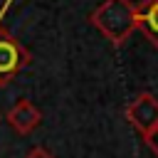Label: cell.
<instances>
[{"mask_svg": "<svg viewBox=\"0 0 158 158\" xmlns=\"http://www.w3.org/2000/svg\"><path fill=\"white\" fill-rule=\"evenodd\" d=\"M89 20L111 44L118 47L136 30V5L131 0H104Z\"/></svg>", "mask_w": 158, "mask_h": 158, "instance_id": "obj_1", "label": "cell"}, {"mask_svg": "<svg viewBox=\"0 0 158 158\" xmlns=\"http://www.w3.org/2000/svg\"><path fill=\"white\" fill-rule=\"evenodd\" d=\"M27 64L30 52L22 47V42L7 30H0V86L12 81Z\"/></svg>", "mask_w": 158, "mask_h": 158, "instance_id": "obj_2", "label": "cell"}, {"mask_svg": "<svg viewBox=\"0 0 158 158\" xmlns=\"http://www.w3.org/2000/svg\"><path fill=\"white\" fill-rule=\"evenodd\" d=\"M126 118L141 136H146L148 131H153L158 126V99L148 91L138 94L126 106Z\"/></svg>", "mask_w": 158, "mask_h": 158, "instance_id": "obj_3", "label": "cell"}, {"mask_svg": "<svg viewBox=\"0 0 158 158\" xmlns=\"http://www.w3.org/2000/svg\"><path fill=\"white\" fill-rule=\"evenodd\" d=\"M5 121H7L17 133L27 136V133H32V131L40 126L42 114H40V109H37L30 99H17V101H15V106L5 114Z\"/></svg>", "mask_w": 158, "mask_h": 158, "instance_id": "obj_4", "label": "cell"}, {"mask_svg": "<svg viewBox=\"0 0 158 158\" xmlns=\"http://www.w3.org/2000/svg\"><path fill=\"white\" fill-rule=\"evenodd\" d=\"M136 30H141L158 49V0H141L136 5Z\"/></svg>", "mask_w": 158, "mask_h": 158, "instance_id": "obj_5", "label": "cell"}, {"mask_svg": "<svg viewBox=\"0 0 158 158\" xmlns=\"http://www.w3.org/2000/svg\"><path fill=\"white\" fill-rule=\"evenodd\" d=\"M143 143L148 146V151H151L153 156H158V126H156L153 131H148V133L143 136Z\"/></svg>", "mask_w": 158, "mask_h": 158, "instance_id": "obj_6", "label": "cell"}, {"mask_svg": "<svg viewBox=\"0 0 158 158\" xmlns=\"http://www.w3.org/2000/svg\"><path fill=\"white\" fill-rule=\"evenodd\" d=\"M25 158H54V156H52V153H49L47 148H42V146H37V148H32V151H30V153H27Z\"/></svg>", "mask_w": 158, "mask_h": 158, "instance_id": "obj_7", "label": "cell"}, {"mask_svg": "<svg viewBox=\"0 0 158 158\" xmlns=\"http://www.w3.org/2000/svg\"><path fill=\"white\" fill-rule=\"evenodd\" d=\"M0 121H2V116H0Z\"/></svg>", "mask_w": 158, "mask_h": 158, "instance_id": "obj_8", "label": "cell"}]
</instances>
